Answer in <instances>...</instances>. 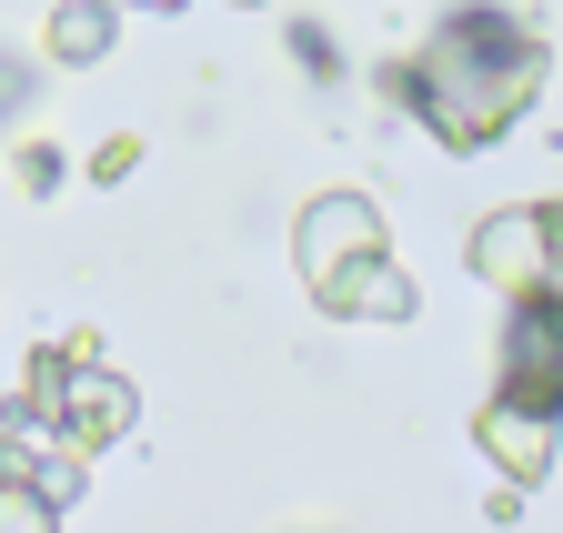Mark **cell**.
Segmentation results:
<instances>
[{
    "instance_id": "obj_3",
    "label": "cell",
    "mask_w": 563,
    "mask_h": 533,
    "mask_svg": "<svg viewBox=\"0 0 563 533\" xmlns=\"http://www.w3.org/2000/svg\"><path fill=\"white\" fill-rule=\"evenodd\" d=\"M363 252H393V232H383V202H373V191H322V202H302L292 262H302V282H312V292H322L332 273H352Z\"/></svg>"
},
{
    "instance_id": "obj_9",
    "label": "cell",
    "mask_w": 563,
    "mask_h": 533,
    "mask_svg": "<svg viewBox=\"0 0 563 533\" xmlns=\"http://www.w3.org/2000/svg\"><path fill=\"white\" fill-rule=\"evenodd\" d=\"M60 523V493H41L31 474H0V533H51Z\"/></svg>"
},
{
    "instance_id": "obj_15",
    "label": "cell",
    "mask_w": 563,
    "mask_h": 533,
    "mask_svg": "<svg viewBox=\"0 0 563 533\" xmlns=\"http://www.w3.org/2000/svg\"><path fill=\"white\" fill-rule=\"evenodd\" d=\"M232 11H262V0H232Z\"/></svg>"
},
{
    "instance_id": "obj_1",
    "label": "cell",
    "mask_w": 563,
    "mask_h": 533,
    "mask_svg": "<svg viewBox=\"0 0 563 533\" xmlns=\"http://www.w3.org/2000/svg\"><path fill=\"white\" fill-rule=\"evenodd\" d=\"M383 91L412 101V121L443 152H493L543 91V31L514 11H453L412 60L383 71Z\"/></svg>"
},
{
    "instance_id": "obj_6",
    "label": "cell",
    "mask_w": 563,
    "mask_h": 533,
    "mask_svg": "<svg viewBox=\"0 0 563 533\" xmlns=\"http://www.w3.org/2000/svg\"><path fill=\"white\" fill-rule=\"evenodd\" d=\"M473 443L493 453V474H504V484H523V493L553 474V413H523V403H504V392H483Z\"/></svg>"
},
{
    "instance_id": "obj_4",
    "label": "cell",
    "mask_w": 563,
    "mask_h": 533,
    "mask_svg": "<svg viewBox=\"0 0 563 533\" xmlns=\"http://www.w3.org/2000/svg\"><path fill=\"white\" fill-rule=\"evenodd\" d=\"M493 392H504V403H523V413H553V423H563V312H553V302H514Z\"/></svg>"
},
{
    "instance_id": "obj_12",
    "label": "cell",
    "mask_w": 563,
    "mask_h": 533,
    "mask_svg": "<svg viewBox=\"0 0 563 533\" xmlns=\"http://www.w3.org/2000/svg\"><path fill=\"white\" fill-rule=\"evenodd\" d=\"M21 191H60V152L51 142H21Z\"/></svg>"
},
{
    "instance_id": "obj_8",
    "label": "cell",
    "mask_w": 563,
    "mask_h": 533,
    "mask_svg": "<svg viewBox=\"0 0 563 533\" xmlns=\"http://www.w3.org/2000/svg\"><path fill=\"white\" fill-rule=\"evenodd\" d=\"M41 51L60 60V71H91V60H111V0H60Z\"/></svg>"
},
{
    "instance_id": "obj_7",
    "label": "cell",
    "mask_w": 563,
    "mask_h": 533,
    "mask_svg": "<svg viewBox=\"0 0 563 533\" xmlns=\"http://www.w3.org/2000/svg\"><path fill=\"white\" fill-rule=\"evenodd\" d=\"M312 302L342 312V322H412V273H402L393 252H363V262H352V273H332Z\"/></svg>"
},
{
    "instance_id": "obj_5",
    "label": "cell",
    "mask_w": 563,
    "mask_h": 533,
    "mask_svg": "<svg viewBox=\"0 0 563 533\" xmlns=\"http://www.w3.org/2000/svg\"><path fill=\"white\" fill-rule=\"evenodd\" d=\"M51 453H70V463H91V453H111L121 433H131V382L121 373H91V363H70V382H60V403H51Z\"/></svg>"
},
{
    "instance_id": "obj_2",
    "label": "cell",
    "mask_w": 563,
    "mask_h": 533,
    "mask_svg": "<svg viewBox=\"0 0 563 533\" xmlns=\"http://www.w3.org/2000/svg\"><path fill=\"white\" fill-rule=\"evenodd\" d=\"M473 282L504 292V302H543V262H553V202H504L483 212V232L463 242Z\"/></svg>"
},
{
    "instance_id": "obj_13",
    "label": "cell",
    "mask_w": 563,
    "mask_h": 533,
    "mask_svg": "<svg viewBox=\"0 0 563 533\" xmlns=\"http://www.w3.org/2000/svg\"><path fill=\"white\" fill-rule=\"evenodd\" d=\"M543 302L563 312V202H553V262H543Z\"/></svg>"
},
{
    "instance_id": "obj_14",
    "label": "cell",
    "mask_w": 563,
    "mask_h": 533,
    "mask_svg": "<svg viewBox=\"0 0 563 533\" xmlns=\"http://www.w3.org/2000/svg\"><path fill=\"white\" fill-rule=\"evenodd\" d=\"M131 11H181V0H131Z\"/></svg>"
},
{
    "instance_id": "obj_10",
    "label": "cell",
    "mask_w": 563,
    "mask_h": 533,
    "mask_svg": "<svg viewBox=\"0 0 563 533\" xmlns=\"http://www.w3.org/2000/svg\"><path fill=\"white\" fill-rule=\"evenodd\" d=\"M292 60H302V71H322V81L342 71V51H332V31H322V21H292Z\"/></svg>"
},
{
    "instance_id": "obj_11",
    "label": "cell",
    "mask_w": 563,
    "mask_h": 533,
    "mask_svg": "<svg viewBox=\"0 0 563 533\" xmlns=\"http://www.w3.org/2000/svg\"><path fill=\"white\" fill-rule=\"evenodd\" d=\"M141 171V142H131V131H111V142L91 152V181H131Z\"/></svg>"
}]
</instances>
